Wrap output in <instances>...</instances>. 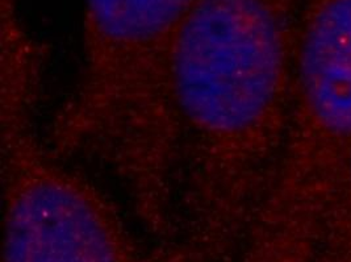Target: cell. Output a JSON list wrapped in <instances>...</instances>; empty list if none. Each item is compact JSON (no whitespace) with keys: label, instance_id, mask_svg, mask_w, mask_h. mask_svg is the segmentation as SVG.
<instances>
[{"label":"cell","instance_id":"5","mask_svg":"<svg viewBox=\"0 0 351 262\" xmlns=\"http://www.w3.org/2000/svg\"><path fill=\"white\" fill-rule=\"evenodd\" d=\"M312 262H351V156L319 217Z\"/></svg>","mask_w":351,"mask_h":262},{"label":"cell","instance_id":"2","mask_svg":"<svg viewBox=\"0 0 351 262\" xmlns=\"http://www.w3.org/2000/svg\"><path fill=\"white\" fill-rule=\"evenodd\" d=\"M196 1L84 0L78 82L54 116L67 144L121 165L174 150L173 56Z\"/></svg>","mask_w":351,"mask_h":262},{"label":"cell","instance_id":"4","mask_svg":"<svg viewBox=\"0 0 351 262\" xmlns=\"http://www.w3.org/2000/svg\"><path fill=\"white\" fill-rule=\"evenodd\" d=\"M67 161L34 127L3 136V262H199L180 244H146Z\"/></svg>","mask_w":351,"mask_h":262},{"label":"cell","instance_id":"1","mask_svg":"<svg viewBox=\"0 0 351 262\" xmlns=\"http://www.w3.org/2000/svg\"><path fill=\"white\" fill-rule=\"evenodd\" d=\"M299 28L293 0H197L173 56L176 243L233 262L285 144Z\"/></svg>","mask_w":351,"mask_h":262},{"label":"cell","instance_id":"3","mask_svg":"<svg viewBox=\"0 0 351 262\" xmlns=\"http://www.w3.org/2000/svg\"><path fill=\"white\" fill-rule=\"evenodd\" d=\"M350 156L351 0H319L299 28L286 139L243 253L312 262L319 217Z\"/></svg>","mask_w":351,"mask_h":262}]
</instances>
